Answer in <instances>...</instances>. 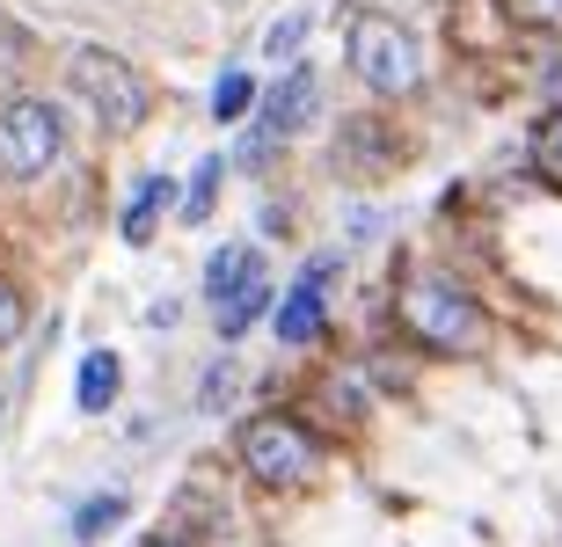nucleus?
<instances>
[{
	"instance_id": "nucleus-1",
	"label": "nucleus",
	"mask_w": 562,
	"mask_h": 547,
	"mask_svg": "<svg viewBox=\"0 0 562 547\" xmlns=\"http://www.w3.org/2000/svg\"><path fill=\"white\" fill-rule=\"evenodd\" d=\"M387 337L409 343L424 365H490L504 337L497 299L446 255H395L387 277Z\"/></svg>"
},
{
	"instance_id": "nucleus-2",
	"label": "nucleus",
	"mask_w": 562,
	"mask_h": 547,
	"mask_svg": "<svg viewBox=\"0 0 562 547\" xmlns=\"http://www.w3.org/2000/svg\"><path fill=\"white\" fill-rule=\"evenodd\" d=\"M227 453H234V482L249 489V497H271V504L314 497V489L329 482V460H336V445L322 438L292 401H256V409H241Z\"/></svg>"
},
{
	"instance_id": "nucleus-3",
	"label": "nucleus",
	"mask_w": 562,
	"mask_h": 547,
	"mask_svg": "<svg viewBox=\"0 0 562 547\" xmlns=\"http://www.w3.org/2000/svg\"><path fill=\"white\" fill-rule=\"evenodd\" d=\"M344 66H351V81L387 110L417 103L424 88H431V59H424L417 22L387 15V8H351V15H344Z\"/></svg>"
},
{
	"instance_id": "nucleus-4",
	"label": "nucleus",
	"mask_w": 562,
	"mask_h": 547,
	"mask_svg": "<svg viewBox=\"0 0 562 547\" xmlns=\"http://www.w3.org/2000/svg\"><path fill=\"white\" fill-rule=\"evenodd\" d=\"M59 81L88 110V125L103 132V139H139L146 117H154V81H146L125 52H110V44H66Z\"/></svg>"
},
{
	"instance_id": "nucleus-5",
	"label": "nucleus",
	"mask_w": 562,
	"mask_h": 547,
	"mask_svg": "<svg viewBox=\"0 0 562 547\" xmlns=\"http://www.w3.org/2000/svg\"><path fill=\"white\" fill-rule=\"evenodd\" d=\"M351 277V249L344 241H322V249L300 255V271L278 285V307H271V337L285 358H314L322 343L336 337V293Z\"/></svg>"
},
{
	"instance_id": "nucleus-6",
	"label": "nucleus",
	"mask_w": 562,
	"mask_h": 547,
	"mask_svg": "<svg viewBox=\"0 0 562 547\" xmlns=\"http://www.w3.org/2000/svg\"><path fill=\"white\" fill-rule=\"evenodd\" d=\"M417 161V139L387 103H366V110H344L329 125V175L344 190H380L395 183L402 169Z\"/></svg>"
},
{
	"instance_id": "nucleus-7",
	"label": "nucleus",
	"mask_w": 562,
	"mask_h": 547,
	"mask_svg": "<svg viewBox=\"0 0 562 547\" xmlns=\"http://www.w3.org/2000/svg\"><path fill=\"white\" fill-rule=\"evenodd\" d=\"M74 147V125H66V103L59 95H37V88H22L0 103V183H44V175L66 161Z\"/></svg>"
},
{
	"instance_id": "nucleus-8",
	"label": "nucleus",
	"mask_w": 562,
	"mask_h": 547,
	"mask_svg": "<svg viewBox=\"0 0 562 547\" xmlns=\"http://www.w3.org/2000/svg\"><path fill=\"white\" fill-rule=\"evenodd\" d=\"M292 409L322 431L329 445H358L366 431H373V409H380V395H373V379L358 373V358L351 365H314V373H300V387H292Z\"/></svg>"
},
{
	"instance_id": "nucleus-9",
	"label": "nucleus",
	"mask_w": 562,
	"mask_h": 547,
	"mask_svg": "<svg viewBox=\"0 0 562 547\" xmlns=\"http://www.w3.org/2000/svg\"><path fill=\"white\" fill-rule=\"evenodd\" d=\"M322 103H329V81H322V66L314 59H292L278 66V81H263V95H256V125H271L278 139H307L314 125H322Z\"/></svg>"
},
{
	"instance_id": "nucleus-10",
	"label": "nucleus",
	"mask_w": 562,
	"mask_h": 547,
	"mask_svg": "<svg viewBox=\"0 0 562 547\" xmlns=\"http://www.w3.org/2000/svg\"><path fill=\"white\" fill-rule=\"evenodd\" d=\"M176 197H183V183L168 169H139L125 183V197H117V241L125 249H154L161 219H176Z\"/></svg>"
},
{
	"instance_id": "nucleus-11",
	"label": "nucleus",
	"mask_w": 562,
	"mask_h": 547,
	"mask_svg": "<svg viewBox=\"0 0 562 547\" xmlns=\"http://www.w3.org/2000/svg\"><path fill=\"white\" fill-rule=\"evenodd\" d=\"M271 271V255H263V241H249V233H227L220 249H205V271H198V299H205V315L212 307H227L249 277Z\"/></svg>"
},
{
	"instance_id": "nucleus-12",
	"label": "nucleus",
	"mask_w": 562,
	"mask_h": 547,
	"mask_svg": "<svg viewBox=\"0 0 562 547\" xmlns=\"http://www.w3.org/2000/svg\"><path fill=\"white\" fill-rule=\"evenodd\" d=\"M132 511H139V497H132L125 482H103V489H88V497H74V511H66V547H110L132 526Z\"/></svg>"
},
{
	"instance_id": "nucleus-13",
	"label": "nucleus",
	"mask_w": 562,
	"mask_h": 547,
	"mask_svg": "<svg viewBox=\"0 0 562 547\" xmlns=\"http://www.w3.org/2000/svg\"><path fill=\"white\" fill-rule=\"evenodd\" d=\"M117 401H125V358H117L110 343H88L81 365H74V409L95 423V417H110Z\"/></svg>"
},
{
	"instance_id": "nucleus-14",
	"label": "nucleus",
	"mask_w": 562,
	"mask_h": 547,
	"mask_svg": "<svg viewBox=\"0 0 562 547\" xmlns=\"http://www.w3.org/2000/svg\"><path fill=\"white\" fill-rule=\"evenodd\" d=\"M271 307H278V277L263 271V277H249L241 293L227 299V307H212V337H220V351H241V343L271 321Z\"/></svg>"
},
{
	"instance_id": "nucleus-15",
	"label": "nucleus",
	"mask_w": 562,
	"mask_h": 547,
	"mask_svg": "<svg viewBox=\"0 0 562 547\" xmlns=\"http://www.w3.org/2000/svg\"><path fill=\"white\" fill-rule=\"evenodd\" d=\"M241 395H249V365H241V351H212L205 373H198V387H190V409H198L205 423H220V417L241 409Z\"/></svg>"
},
{
	"instance_id": "nucleus-16",
	"label": "nucleus",
	"mask_w": 562,
	"mask_h": 547,
	"mask_svg": "<svg viewBox=\"0 0 562 547\" xmlns=\"http://www.w3.org/2000/svg\"><path fill=\"white\" fill-rule=\"evenodd\" d=\"M227 183H234V169H227V147L220 153H198V169L183 175V197H176V227H212L220 219V197H227Z\"/></svg>"
},
{
	"instance_id": "nucleus-17",
	"label": "nucleus",
	"mask_w": 562,
	"mask_h": 547,
	"mask_svg": "<svg viewBox=\"0 0 562 547\" xmlns=\"http://www.w3.org/2000/svg\"><path fill=\"white\" fill-rule=\"evenodd\" d=\"M285 153H292L285 139H278L271 125H256V117H249V125L227 139V169L241 175V183H278V175H285Z\"/></svg>"
},
{
	"instance_id": "nucleus-18",
	"label": "nucleus",
	"mask_w": 562,
	"mask_h": 547,
	"mask_svg": "<svg viewBox=\"0 0 562 547\" xmlns=\"http://www.w3.org/2000/svg\"><path fill=\"white\" fill-rule=\"evenodd\" d=\"M256 95H263V81H256L249 66H220L212 73V95H205V117L220 132H241L256 117Z\"/></svg>"
},
{
	"instance_id": "nucleus-19",
	"label": "nucleus",
	"mask_w": 562,
	"mask_h": 547,
	"mask_svg": "<svg viewBox=\"0 0 562 547\" xmlns=\"http://www.w3.org/2000/svg\"><path fill=\"white\" fill-rule=\"evenodd\" d=\"M519 161L562 197V103H541V110H533V125H526V139H519Z\"/></svg>"
},
{
	"instance_id": "nucleus-20",
	"label": "nucleus",
	"mask_w": 562,
	"mask_h": 547,
	"mask_svg": "<svg viewBox=\"0 0 562 547\" xmlns=\"http://www.w3.org/2000/svg\"><path fill=\"white\" fill-rule=\"evenodd\" d=\"M497 22L526 44H562V0H490Z\"/></svg>"
},
{
	"instance_id": "nucleus-21",
	"label": "nucleus",
	"mask_w": 562,
	"mask_h": 547,
	"mask_svg": "<svg viewBox=\"0 0 562 547\" xmlns=\"http://www.w3.org/2000/svg\"><path fill=\"white\" fill-rule=\"evenodd\" d=\"M307 37H314V15H307V8H285V15L263 30V59H271V66L307 59Z\"/></svg>"
},
{
	"instance_id": "nucleus-22",
	"label": "nucleus",
	"mask_w": 562,
	"mask_h": 547,
	"mask_svg": "<svg viewBox=\"0 0 562 547\" xmlns=\"http://www.w3.org/2000/svg\"><path fill=\"white\" fill-rule=\"evenodd\" d=\"M380 233H387V212L380 205H366V197H344V227H336V241H344V249H373Z\"/></svg>"
},
{
	"instance_id": "nucleus-23",
	"label": "nucleus",
	"mask_w": 562,
	"mask_h": 547,
	"mask_svg": "<svg viewBox=\"0 0 562 547\" xmlns=\"http://www.w3.org/2000/svg\"><path fill=\"white\" fill-rule=\"evenodd\" d=\"M256 233H263V241H300V205H292L278 183H263V205H256Z\"/></svg>"
},
{
	"instance_id": "nucleus-24",
	"label": "nucleus",
	"mask_w": 562,
	"mask_h": 547,
	"mask_svg": "<svg viewBox=\"0 0 562 547\" xmlns=\"http://www.w3.org/2000/svg\"><path fill=\"white\" fill-rule=\"evenodd\" d=\"M22 337H30V293L0 271V351H15Z\"/></svg>"
},
{
	"instance_id": "nucleus-25",
	"label": "nucleus",
	"mask_w": 562,
	"mask_h": 547,
	"mask_svg": "<svg viewBox=\"0 0 562 547\" xmlns=\"http://www.w3.org/2000/svg\"><path fill=\"white\" fill-rule=\"evenodd\" d=\"M132 547H212L205 533H190V526H176V518H161V526H146Z\"/></svg>"
},
{
	"instance_id": "nucleus-26",
	"label": "nucleus",
	"mask_w": 562,
	"mask_h": 547,
	"mask_svg": "<svg viewBox=\"0 0 562 547\" xmlns=\"http://www.w3.org/2000/svg\"><path fill=\"white\" fill-rule=\"evenodd\" d=\"M146 329H183V293H161V299H146Z\"/></svg>"
},
{
	"instance_id": "nucleus-27",
	"label": "nucleus",
	"mask_w": 562,
	"mask_h": 547,
	"mask_svg": "<svg viewBox=\"0 0 562 547\" xmlns=\"http://www.w3.org/2000/svg\"><path fill=\"white\" fill-rule=\"evenodd\" d=\"M0 438H8V401H0Z\"/></svg>"
}]
</instances>
